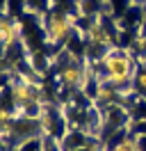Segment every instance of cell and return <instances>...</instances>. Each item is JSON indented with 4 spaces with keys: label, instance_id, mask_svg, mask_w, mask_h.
I'll use <instances>...</instances> for the list:
<instances>
[{
    "label": "cell",
    "instance_id": "6da1fadb",
    "mask_svg": "<svg viewBox=\"0 0 146 151\" xmlns=\"http://www.w3.org/2000/svg\"><path fill=\"white\" fill-rule=\"evenodd\" d=\"M100 66H103V80L117 85L119 89L135 85V76L139 71L132 53L128 48H117V46L105 53V57L100 60Z\"/></svg>",
    "mask_w": 146,
    "mask_h": 151
},
{
    "label": "cell",
    "instance_id": "277c9868",
    "mask_svg": "<svg viewBox=\"0 0 146 151\" xmlns=\"http://www.w3.org/2000/svg\"><path fill=\"white\" fill-rule=\"evenodd\" d=\"M0 35H2V48L9 50L18 41V35H21V25L11 19H2V25H0Z\"/></svg>",
    "mask_w": 146,
    "mask_h": 151
},
{
    "label": "cell",
    "instance_id": "5b68a950",
    "mask_svg": "<svg viewBox=\"0 0 146 151\" xmlns=\"http://www.w3.org/2000/svg\"><path fill=\"white\" fill-rule=\"evenodd\" d=\"M135 89L139 92V94L146 96V69H139L135 76Z\"/></svg>",
    "mask_w": 146,
    "mask_h": 151
},
{
    "label": "cell",
    "instance_id": "7a4b0ae2",
    "mask_svg": "<svg viewBox=\"0 0 146 151\" xmlns=\"http://www.w3.org/2000/svg\"><path fill=\"white\" fill-rule=\"evenodd\" d=\"M73 16L64 12H53L46 21V39L48 44H64L73 32Z\"/></svg>",
    "mask_w": 146,
    "mask_h": 151
},
{
    "label": "cell",
    "instance_id": "3957f363",
    "mask_svg": "<svg viewBox=\"0 0 146 151\" xmlns=\"http://www.w3.org/2000/svg\"><path fill=\"white\" fill-rule=\"evenodd\" d=\"M87 46L89 48H100V50H110L114 48V39H112V32L105 28V23L100 19H94L87 25Z\"/></svg>",
    "mask_w": 146,
    "mask_h": 151
}]
</instances>
